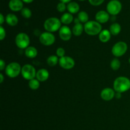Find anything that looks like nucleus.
Returning <instances> with one entry per match:
<instances>
[{
    "label": "nucleus",
    "mask_w": 130,
    "mask_h": 130,
    "mask_svg": "<svg viewBox=\"0 0 130 130\" xmlns=\"http://www.w3.org/2000/svg\"><path fill=\"white\" fill-rule=\"evenodd\" d=\"M130 89V80L128 77L121 76L117 77L114 82V90L118 93L126 92Z\"/></svg>",
    "instance_id": "f257e3e1"
},
{
    "label": "nucleus",
    "mask_w": 130,
    "mask_h": 130,
    "mask_svg": "<svg viewBox=\"0 0 130 130\" xmlns=\"http://www.w3.org/2000/svg\"><path fill=\"white\" fill-rule=\"evenodd\" d=\"M102 27L101 24L96 21H88L84 25V30L89 36L99 34L102 31Z\"/></svg>",
    "instance_id": "f03ea898"
},
{
    "label": "nucleus",
    "mask_w": 130,
    "mask_h": 130,
    "mask_svg": "<svg viewBox=\"0 0 130 130\" xmlns=\"http://www.w3.org/2000/svg\"><path fill=\"white\" fill-rule=\"evenodd\" d=\"M60 20L56 17H50L45 20L44 23V28L47 32H53L60 30L61 28Z\"/></svg>",
    "instance_id": "7ed1b4c3"
},
{
    "label": "nucleus",
    "mask_w": 130,
    "mask_h": 130,
    "mask_svg": "<svg viewBox=\"0 0 130 130\" xmlns=\"http://www.w3.org/2000/svg\"><path fill=\"white\" fill-rule=\"evenodd\" d=\"M22 71V67L17 62H11L6 66L5 69V73L11 78H15L19 76Z\"/></svg>",
    "instance_id": "20e7f679"
},
{
    "label": "nucleus",
    "mask_w": 130,
    "mask_h": 130,
    "mask_svg": "<svg viewBox=\"0 0 130 130\" xmlns=\"http://www.w3.org/2000/svg\"><path fill=\"white\" fill-rule=\"evenodd\" d=\"M15 43L20 49H26L30 44V38L25 33H19L15 37Z\"/></svg>",
    "instance_id": "39448f33"
},
{
    "label": "nucleus",
    "mask_w": 130,
    "mask_h": 130,
    "mask_svg": "<svg viewBox=\"0 0 130 130\" xmlns=\"http://www.w3.org/2000/svg\"><path fill=\"white\" fill-rule=\"evenodd\" d=\"M128 45L124 41H119L116 43L112 48V53L115 57H120L124 55L127 52Z\"/></svg>",
    "instance_id": "423d86ee"
},
{
    "label": "nucleus",
    "mask_w": 130,
    "mask_h": 130,
    "mask_svg": "<svg viewBox=\"0 0 130 130\" xmlns=\"http://www.w3.org/2000/svg\"><path fill=\"white\" fill-rule=\"evenodd\" d=\"M36 72L35 68L30 64H25L22 67V76L24 79L29 81L35 78Z\"/></svg>",
    "instance_id": "0eeeda50"
},
{
    "label": "nucleus",
    "mask_w": 130,
    "mask_h": 130,
    "mask_svg": "<svg viewBox=\"0 0 130 130\" xmlns=\"http://www.w3.org/2000/svg\"><path fill=\"white\" fill-rule=\"evenodd\" d=\"M122 10V4L118 0H111L107 5V11L110 15H116Z\"/></svg>",
    "instance_id": "6e6552de"
},
{
    "label": "nucleus",
    "mask_w": 130,
    "mask_h": 130,
    "mask_svg": "<svg viewBox=\"0 0 130 130\" xmlns=\"http://www.w3.org/2000/svg\"><path fill=\"white\" fill-rule=\"evenodd\" d=\"M39 41L44 46H51L55 41V37L52 32H44L39 36Z\"/></svg>",
    "instance_id": "1a4fd4ad"
},
{
    "label": "nucleus",
    "mask_w": 130,
    "mask_h": 130,
    "mask_svg": "<svg viewBox=\"0 0 130 130\" xmlns=\"http://www.w3.org/2000/svg\"><path fill=\"white\" fill-rule=\"evenodd\" d=\"M58 63L62 68L67 70L71 69L75 66V62L73 58L68 56H64L62 58H60Z\"/></svg>",
    "instance_id": "9d476101"
},
{
    "label": "nucleus",
    "mask_w": 130,
    "mask_h": 130,
    "mask_svg": "<svg viewBox=\"0 0 130 130\" xmlns=\"http://www.w3.org/2000/svg\"><path fill=\"white\" fill-rule=\"evenodd\" d=\"M72 31L67 25H63L61 27L59 30V36L62 40L67 41L71 39L72 37Z\"/></svg>",
    "instance_id": "9b49d317"
},
{
    "label": "nucleus",
    "mask_w": 130,
    "mask_h": 130,
    "mask_svg": "<svg viewBox=\"0 0 130 130\" xmlns=\"http://www.w3.org/2000/svg\"><path fill=\"white\" fill-rule=\"evenodd\" d=\"M115 90L110 88H106L101 91L100 96L105 101H110L115 96Z\"/></svg>",
    "instance_id": "f8f14e48"
},
{
    "label": "nucleus",
    "mask_w": 130,
    "mask_h": 130,
    "mask_svg": "<svg viewBox=\"0 0 130 130\" xmlns=\"http://www.w3.org/2000/svg\"><path fill=\"white\" fill-rule=\"evenodd\" d=\"M110 19L109 13L104 10H101V11H98L95 15V19L96 21L98 22L100 24H104L107 22L109 21Z\"/></svg>",
    "instance_id": "ddd939ff"
},
{
    "label": "nucleus",
    "mask_w": 130,
    "mask_h": 130,
    "mask_svg": "<svg viewBox=\"0 0 130 130\" xmlns=\"http://www.w3.org/2000/svg\"><path fill=\"white\" fill-rule=\"evenodd\" d=\"M23 1L22 0H10L8 6L11 10L13 11H19L23 9Z\"/></svg>",
    "instance_id": "4468645a"
},
{
    "label": "nucleus",
    "mask_w": 130,
    "mask_h": 130,
    "mask_svg": "<svg viewBox=\"0 0 130 130\" xmlns=\"http://www.w3.org/2000/svg\"><path fill=\"white\" fill-rule=\"evenodd\" d=\"M48 77H49V72L45 69H41L37 71L36 78L39 82H44L48 79Z\"/></svg>",
    "instance_id": "2eb2a0df"
},
{
    "label": "nucleus",
    "mask_w": 130,
    "mask_h": 130,
    "mask_svg": "<svg viewBox=\"0 0 130 130\" xmlns=\"http://www.w3.org/2000/svg\"><path fill=\"white\" fill-rule=\"evenodd\" d=\"M6 23L8 24L10 26H15V25H17L18 20L17 17L13 13H8L6 17V19H5Z\"/></svg>",
    "instance_id": "dca6fc26"
},
{
    "label": "nucleus",
    "mask_w": 130,
    "mask_h": 130,
    "mask_svg": "<svg viewBox=\"0 0 130 130\" xmlns=\"http://www.w3.org/2000/svg\"><path fill=\"white\" fill-rule=\"evenodd\" d=\"M111 38V33L109 30L104 29L102 30L101 32L99 34V39L102 43H107L110 40Z\"/></svg>",
    "instance_id": "f3484780"
},
{
    "label": "nucleus",
    "mask_w": 130,
    "mask_h": 130,
    "mask_svg": "<svg viewBox=\"0 0 130 130\" xmlns=\"http://www.w3.org/2000/svg\"><path fill=\"white\" fill-rule=\"evenodd\" d=\"M25 55L29 58H34L38 55V50L34 46H29L25 49Z\"/></svg>",
    "instance_id": "a211bd4d"
},
{
    "label": "nucleus",
    "mask_w": 130,
    "mask_h": 130,
    "mask_svg": "<svg viewBox=\"0 0 130 130\" xmlns=\"http://www.w3.org/2000/svg\"><path fill=\"white\" fill-rule=\"evenodd\" d=\"M73 16L70 13H65L62 15L60 18V21L62 24L65 25H69L73 22Z\"/></svg>",
    "instance_id": "6ab92c4d"
},
{
    "label": "nucleus",
    "mask_w": 130,
    "mask_h": 130,
    "mask_svg": "<svg viewBox=\"0 0 130 130\" xmlns=\"http://www.w3.org/2000/svg\"><path fill=\"white\" fill-rule=\"evenodd\" d=\"M67 9L69 12L71 14L76 13L79 11V5L76 2H70L69 3L67 6Z\"/></svg>",
    "instance_id": "aec40b11"
},
{
    "label": "nucleus",
    "mask_w": 130,
    "mask_h": 130,
    "mask_svg": "<svg viewBox=\"0 0 130 130\" xmlns=\"http://www.w3.org/2000/svg\"><path fill=\"white\" fill-rule=\"evenodd\" d=\"M84 30V27L83 26L82 24L81 23H77V24H75L74 25L73 28H72V34L76 36H79L81 35Z\"/></svg>",
    "instance_id": "412c9836"
},
{
    "label": "nucleus",
    "mask_w": 130,
    "mask_h": 130,
    "mask_svg": "<svg viewBox=\"0 0 130 130\" xmlns=\"http://www.w3.org/2000/svg\"><path fill=\"white\" fill-rule=\"evenodd\" d=\"M121 30V27L120 24L118 23L112 24L110 26V29H109V31L113 36L118 35L120 33Z\"/></svg>",
    "instance_id": "4be33fe9"
},
{
    "label": "nucleus",
    "mask_w": 130,
    "mask_h": 130,
    "mask_svg": "<svg viewBox=\"0 0 130 130\" xmlns=\"http://www.w3.org/2000/svg\"><path fill=\"white\" fill-rule=\"evenodd\" d=\"M77 19H79V20L80 21V22L82 23H85L88 22L89 20V16L88 14L85 11H81L77 15Z\"/></svg>",
    "instance_id": "5701e85b"
},
{
    "label": "nucleus",
    "mask_w": 130,
    "mask_h": 130,
    "mask_svg": "<svg viewBox=\"0 0 130 130\" xmlns=\"http://www.w3.org/2000/svg\"><path fill=\"white\" fill-rule=\"evenodd\" d=\"M59 62L58 57L56 55H51L47 58V63L50 67H54Z\"/></svg>",
    "instance_id": "b1692460"
},
{
    "label": "nucleus",
    "mask_w": 130,
    "mask_h": 130,
    "mask_svg": "<svg viewBox=\"0 0 130 130\" xmlns=\"http://www.w3.org/2000/svg\"><path fill=\"white\" fill-rule=\"evenodd\" d=\"M29 86L33 90H38L40 86V82L36 78L32 79L29 81Z\"/></svg>",
    "instance_id": "393cba45"
},
{
    "label": "nucleus",
    "mask_w": 130,
    "mask_h": 130,
    "mask_svg": "<svg viewBox=\"0 0 130 130\" xmlns=\"http://www.w3.org/2000/svg\"><path fill=\"white\" fill-rule=\"evenodd\" d=\"M121 67V62L118 58H114L110 62V67L114 71H117Z\"/></svg>",
    "instance_id": "a878e982"
},
{
    "label": "nucleus",
    "mask_w": 130,
    "mask_h": 130,
    "mask_svg": "<svg viewBox=\"0 0 130 130\" xmlns=\"http://www.w3.org/2000/svg\"><path fill=\"white\" fill-rule=\"evenodd\" d=\"M21 14L25 19H29L32 15V11L28 8H23L21 10Z\"/></svg>",
    "instance_id": "bb28decb"
},
{
    "label": "nucleus",
    "mask_w": 130,
    "mask_h": 130,
    "mask_svg": "<svg viewBox=\"0 0 130 130\" xmlns=\"http://www.w3.org/2000/svg\"><path fill=\"white\" fill-rule=\"evenodd\" d=\"M66 8L67 6H66V3L62 2H60L57 6V9L59 12H63L66 10Z\"/></svg>",
    "instance_id": "cd10ccee"
},
{
    "label": "nucleus",
    "mask_w": 130,
    "mask_h": 130,
    "mask_svg": "<svg viewBox=\"0 0 130 130\" xmlns=\"http://www.w3.org/2000/svg\"><path fill=\"white\" fill-rule=\"evenodd\" d=\"M56 53H57V57H60V58H62V57H64L65 54H66V51H65L64 48H58V49L57 50V52H56Z\"/></svg>",
    "instance_id": "c85d7f7f"
},
{
    "label": "nucleus",
    "mask_w": 130,
    "mask_h": 130,
    "mask_svg": "<svg viewBox=\"0 0 130 130\" xmlns=\"http://www.w3.org/2000/svg\"><path fill=\"white\" fill-rule=\"evenodd\" d=\"M90 3L93 6H99L103 3L104 0H88Z\"/></svg>",
    "instance_id": "c756f323"
},
{
    "label": "nucleus",
    "mask_w": 130,
    "mask_h": 130,
    "mask_svg": "<svg viewBox=\"0 0 130 130\" xmlns=\"http://www.w3.org/2000/svg\"><path fill=\"white\" fill-rule=\"evenodd\" d=\"M5 37H6V30L1 25V27H0V39H1V41L3 40Z\"/></svg>",
    "instance_id": "7c9ffc66"
},
{
    "label": "nucleus",
    "mask_w": 130,
    "mask_h": 130,
    "mask_svg": "<svg viewBox=\"0 0 130 130\" xmlns=\"http://www.w3.org/2000/svg\"><path fill=\"white\" fill-rule=\"evenodd\" d=\"M6 63L5 62L3 59L0 60V70L1 71H3L5 69H6Z\"/></svg>",
    "instance_id": "2f4dec72"
},
{
    "label": "nucleus",
    "mask_w": 130,
    "mask_h": 130,
    "mask_svg": "<svg viewBox=\"0 0 130 130\" xmlns=\"http://www.w3.org/2000/svg\"><path fill=\"white\" fill-rule=\"evenodd\" d=\"M5 18H4V16L3 15L2 13L0 14V24L1 25H2L4 23V22H5Z\"/></svg>",
    "instance_id": "473e14b6"
},
{
    "label": "nucleus",
    "mask_w": 130,
    "mask_h": 130,
    "mask_svg": "<svg viewBox=\"0 0 130 130\" xmlns=\"http://www.w3.org/2000/svg\"><path fill=\"white\" fill-rule=\"evenodd\" d=\"M121 93L117 92L116 93L115 96L116 97V99H120V98L121 97Z\"/></svg>",
    "instance_id": "72a5a7b5"
},
{
    "label": "nucleus",
    "mask_w": 130,
    "mask_h": 130,
    "mask_svg": "<svg viewBox=\"0 0 130 130\" xmlns=\"http://www.w3.org/2000/svg\"><path fill=\"white\" fill-rule=\"evenodd\" d=\"M0 78H1V79H0V83H2L4 81V76H3V74H1V73L0 74Z\"/></svg>",
    "instance_id": "f704fd0d"
},
{
    "label": "nucleus",
    "mask_w": 130,
    "mask_h": 130,
    "mask_svg": "<svg viewBox=\"0 0 130 130\" xmlns=\"http://www.w3.org/2000/svg\"><path fill=\"white\" fill-rule=\"evenodd\" d=\"M23 2L25 3H30L32 2L34 0H22Z\"/></svg>",
    "instance_id": "c9c22d12"
},
{
    "label": "nucleus",
    "mask_w": 130,
    "mask_h": 130,
    "mask_svg": "<svg viewBox=\"0 0 130 130\" xmlns=\"http://www.w3.org/2000/svg\"><path fill=\"white\" fill-rule=\"evenodd\" d=\"M60 2L64 3H70L71 0H60Z\"/></svg>",
    "instance_id": "e433bc0d"
},
{
    "label": "nucleus",
    "mask_w": 130,
    "mask_h": 130,
    "mask_svg": "<svg viewBox=\"0 0 130 130\" xmlns=\"http://www.w3.org/2000/svg\"><path fill=\"white\" fill-rule=\"evenodd\" d=\"M129 64H130V58H129Z\"/></svg>",
    "instance_id": "4c0bfd02"
},
{
    "label": "nucleus",
    "mask_w": 130,
    "mask_h": 130,
    "mask_svg": "<svg viewBox=\"0 0 130 130\" xmlns=\"http://www.w3.org/2000/svg\"><path fill=\"white\" fill-rule=\"evenodd\" d=\"M79 1H85V0H79Z\"/></svg>",
    "instance_id": "58836bf2"
}]
</instances>
